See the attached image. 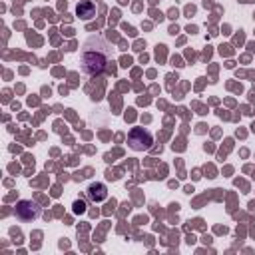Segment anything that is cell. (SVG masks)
<instances>
[{"mask_svg":"<svg viewBox=\"0 0 255 255\" xmlns=\"http://www.w3.org/2000/svg\"><path fill=\"white\" fill-rule=\"evenodd\" d=\"M110 58L112 54L108 42L100 36H92L82 48V70L88 76H98L106 70Z\"/></svg>","mask_w":255,"mask_h":255,"instance_id":"cell-1","label":"cell"},{"mask_svg":"<svg viewBox=\"0 0 255 255\" xmlns=\"http://www.w3.org/2000/svg\"><path fill=\"white\" fill-rule=\"evenodd\" d=\"M149 143H151V135L147 133V131H143L141 128H135L131 133H129V145L133 147V149H147L149 147Z\"/></svg>","mask_w":255,"mask_h":255,"instance_id":"cell-2","label":"cell"},{"mask_svg":"<svg viewBox=\"0 0 255 255\" xmlns=\"http://www.w3.org/2000/svg\"><path fill=\"white\" fill-rule=\"evenodd\" d=\"M16 215L22 219V221H32L40 215V209L36 207V203L32 201H20L18 207H16Z\"/></svg>","mask_w":255,"mask_h":255,"instance_id":"cell-3","label":"cell"},{"mask_svg":"<svg viewBox=\"0 0 255 255\" xmlns=\"http://www.w3.org/2000/svg\"><path fill=\"white\" fill-rule=\"evenodd\" d=\"M88 197H90L92 201H96V203L104 201V199L108 197V189H106V185H104V183H92V185L88 187Z\"/></svg>","mask_w":255,"mask_h":255,"instance_id":"cell-4","label":"cell"},{"mask_svg":"<svg viewBox=\"0 0 255 255\" xmlns=\"http://www.w3.org/2000/svg\"><path fill=\"white\" fill-rule=\"evenodd\" d=\"M94 12H96V8H94L92 2H80V4H78V14H80L82 18H92Z\"/></svg>","mask_w":255,"mask_h":255,"instance_id":"cell-5","label":"cell"}]
</instances>
